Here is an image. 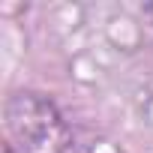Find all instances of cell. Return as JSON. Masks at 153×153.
I'll use <instances>...</instances> for the list:
<instances>
[{
  "mask_svg": "<svg viewBox=\"0 0 153 153\" xmlns=\"http://www.w3.org/2000/svg\"><path fill=\"white\" fill-rule=\"evenodd\" d=\"M6 132L15 153H72V129L60 108L33 90L6 99Z\"/></svg>",
  "mask_w": 153,
  "mask_h": 153,
  "instance_id": "6da1fadb",
  "label": "cell"
},
{
  "mask_svg": "<svg viewBox=\"0 0 153 153\" xmlns=\"http://www.w3.org/2000/svg\"><path fill=\"white\" fill-rule=\"evenodd\" d=\"M3 153H15V150H12V147H9V144H6V147H3Z\"/></svg>",
  "mask_w": 153,
  "mask_h": 153,
  "instance_id": "7a4b0ae2",
  "label": "cell"
}]
</instances>
